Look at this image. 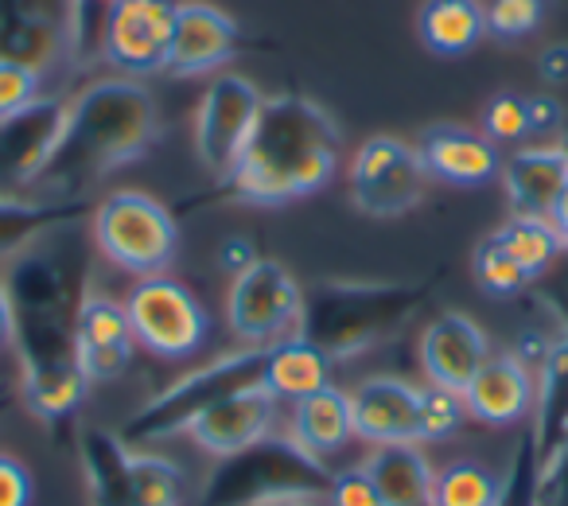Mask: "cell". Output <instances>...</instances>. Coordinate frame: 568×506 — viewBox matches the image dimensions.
<instances>
[{
  "mask_svg": "<svg viewBox=\"0 0 568 506\" xmlns=\"http://www.w3.org/2000/svg\"><path fill=\"white\" fill-rule=\"evenodd\" d=\"M9 402H12V397H9V386H0V413L9 409Z\"/></svg>",
  "mask_w": 568,
  "mask_h": 506,
  "instance_id": "obj_45",
  "label": "cell"
},
{
  "mask_svg": "<svg viewBox=\"0 0 568 506\" xmlns=\"http://www.w3.org/2000/svg\"><path fill=\"white\" fill-rule=\"evenodd\" d=\"M467 417H471V413H467L464 394L444 389V386H425L420 389V405H417V444L452 441V436L464 428Z\"/></svg>",
  "mask_w": 568,
  "mask_h": 506,
  "instance_id": "obj_31",
  "label": "cell"
},
{
  "mask_svg": "<svg viewBox=\"0 0 568 506\" xmlns=\"http://www.w3.org/2000/svg\"><path fill=\"white\" fill-rule=\"evenodd\" d=\"M327 503L332 506H382L378 487L371 483V475L363 467L355 472H339L327 487Z\"/></svg>",
  "mask_w": 568,
  "mask_h": 506,
  "instance_id": "obj_36",
  "label": "cell"
},
{
  "mask_svg": "<svg viewBox=\"0 0 568 506\" xmlns=\"http://www.w3.org/2000/svg\"><path fill=\"white\" fill-rule=\"evenodd\" d=\"M253 262H257V250H253L250 237L234 234V237H226V242L219 245V265L230 273V277H237V273H245Z\"/></svg>",
  "mask_w": 568,
  "mask_h": 506,
  "instance_id": "obj_40",
  "label": "cell"
},
{
  "mask_svg": "<svg viewBox=\"0 0 568 506\" xmlns=\"http://www.w3.org/2000/svg\"><path fill=\"white\" fill-rule=\"evenodd\" d=\"M483 9H487V32L495 36V40L518 43L545 24L549 0H490Z\"/></svg>",
  "mask_w": 568,
  "mask_h": 506,
  "instance_id": "obj_33",
  "label": "cell"
},
{
  "mask_svg": "<svg viewBox=\"0 0 568 506\" xmlns=\"http://www.w3.org/2000/svg\"><path fill=\"white\" fill-rule=\"evenodd\" d=\"M12 301V351L20 397L48 425L71 421L87 402V374L74 355V320L90 293V262L79 237L55 230L12 257L4 277Z\"/></svg>",
  "mask_w": 568,
  "mask_h": 506,
  "instance_id": "obj_1",
  "label": "cell"
},
{
  "mask_svg": "<svg viewBox=\"0 0 568 506\" xmlns=\"http://www.w3.org/2000/svg\"><path fill=\"white\" fill-rule=\"evenodd\" d=\"M67 125L63 98L40 94L32 105L0 118V195L24 199L32 195L36 180L48 168L59 136Z\"/></svg>",
  "mask_w": 568,
  "mask_h": 506,
  "instance_id": "obj_13",
  "label": "cell"
},
{
  "mask_svg": "<svg viewBox=\"0 0 568 506\" xmlns=\"http://www.w3.org/2000/svg\"><path fill=\"white\" fill-rule=\"evenodd\" d=\"M40 87H43V71L20 63V59L0 55V118L32 105L40 98Z\"/></svg>",
  "mask_w": 568,
  "mask_h": 506,
  "instance_id": "obj_35",
  "label": "cell"
},
{
  "mask_svg": "<svg viewBox=\"0 0 568 506\" xmlns=\"http://www.w3.org/2000/svg\"><path fill=\"white\" fill-rule=\"evenodd\" d=\"M557 144H560V149L568 152V118H565V129H560V141H557Z\"/></svg>",
  "mask_w": 568,
  "mask_h": 506,
  "instance_id": "obj_46",
  "label": "cell"
},
{
  "mask_svg": "<svg viewBox=\"0 0 568 506\" xmlns=\"http://www.w3.org/2000/svg\"><path fill=\"white\" fill-rule=\"evenodd\" d=\"M483 136L495 144H514L529 136V113L521 94H495L483 110Z\"/></svg>",
  "mask_w": 568,
  "mask_h": 506,
  "instance_id": "obj_34",
  "label": "cell"
},
{
  "mask_svg": "<svg viewBox=\"0 0 568 506\" xmlns=\"http://www.w3.org/2000/svg\"><path fill=\"white\" fill-rule=\"evenodd\" d=\"M265 355H268V347L230 351V355H219L214 363L183 374V378H175L168 389H160L156 397H149V402L125 421V428H121L118 436L129 448H141V444H156L175 433H187L191 421L211 409V405H219L222 397L237 394V389L261 386Z\"/></svg>",
  "mask_w": 568,
  "mask_h": 506,
  "instance_id": "obj_6",
  "label": "cell"
},
{
  "mask_svg": "<svg viewBox=\"0 0 568 506\" xmlns=\"http://www.w3.org/2000/svg\"><path fill=\"white\" fill-rule=\"evenodd\" d=\"M417 405L420 386L405 378H366L351 389V421H355V436L366 444L382 448V444H409L417 441Z\"/></svg>",
  "mask_w": 568,
  "mask_h": 506,
  "instance_id": "obj_19",
  "label": "cell"
},
{
  "mask_svg": "<svg viewBox=\"0 0 568 506\" xmlns=\"http://www.w3.org/2000/svg\"><path fill=\"white\" fill-rule=\"evenodd\" d=\"M237 51V20L211 0H175L172 51H168V74L195 79V74L222 71Z\"/></svg>",
  "mask_w": 568,
  "mask_h": 506,
  "instance_id": "obj_14",
  "label": "cell"
},
{
  "mask_svg": "<svg viewBox=\"0 0 568 506\" xmlns=\"http://www.w3.org/2000/svg\"><path fill=\"white\" fill-rule=\"evenodd\" d=\"M276 409H281V402L265 386L237 389L206 413H199L187 425V436L211 456H234V452L250 448L261 436L273 433Z\"/></svg>",
  "mask_w": 568,
  "mask_h": 506,
  "instance_id": "obj_17",
  "label": "cell"
},
{
  "mask_svg": "<svg viewBox=\"0 0 568 506\" xmlns=\"http://www.w3.org/2000/svg\"><path fill=\"white\" fill-rule=\"evenodd\" d=\"M526 113H529V133H537V136H560L565 118H568L565 105H560L552 94L526 98Z\"/></svg>",
  "mask_w": 568,
  "mask_h": 506,
  "instance_id": "obj_39",
  "label": "cell"
},
{
  "mask_svg": "<svg viewBox=\"0 0 568 506\" xmlns=\"http://www.w3.org/2000/svg\"><path fill=\"white\" fill-rule=\"evenodd\" d=\"M261 386H265L276 402H301V397L332 386V358L320 347H312L308 340H301V335L281 340L268 347Z\"/></svg>",
  "mask_w": 568,
  "mask_h": 506,
  "instance_id": "obj_24",
  "label": "cell"
},
{
  "mask_svg": "<svg viewBox=\"0 0 568 506\" xmlns=\"http://www.w3.org/2000/svg\"><path fill=\"white\" fill-rule=\"evenodd\" d=\"M79 459L87 475L90 506H136L129 483V444L105 428H82Z\"/></svg>",
  "mask_w": 568,
  "mask_h": 506,
  "instance_id": "obj_25",
  "label": "cell"
},
{
  "mask_svg": "<svg viewBox=\"0 0 568 506\" xmlns=\"http://www.w3.org/2000/svg\"><path fill=\"white\" fill-rule=\"evenodd\" d=\"M363 472L378 487L382 506H436V472L417 441L382 444L371 452Z\"/></svg>",
  "mask_w": 568,
  "mask_h": 506,
  "instance_id": "obj_22",
  "label": "cell"
},
{
  "mask_svg": "<svg viewBox=\"0 0 568 506\" xmlns=\"http://www.w3.org/2000/svg\"><path fill=\"white\" fill-rule=\"evenodd\" d=\"M428 285L402 281H320L304 289L296 335L320 347L327 358H355L378 343L394 340L420 312Z\"/></svg>",
  "mask_w": 568,
  "mask_h": 506,
  "instance_id": "obj_4",
  "label": "cell"
},
{
  "mask_svg": "<svg viewBox=\"0 0 568 506\" xmlns=\"http://www.w3.org/2000/svg\"><path fill=\"white\" fill-rule=\"evenodd\" d=\"M293 436L301 448L312 456H335L343 444L355 436V421H351V394L335 386H324L316 394L293 402Z\"/></svg>",
  "mask_w": 568,
  "mask_h": 506,
  "instance_id": "obj_27",
  "label": "cell"
},
{
  "mask_svg": "<svg viewBox=\"0 0 568 506\" xmlns=\"http://www.w3.org/2000/svg\"><path fill=\"white\" fill-rule=\"evenodd\" d=\"M534 371L514 351H506V355H490L479 366L471 386L464 389V402L475 421H483L490 428H506L518 425L534 409Z\"/></svg>",
  "mask_w": 568,
  "mask_h": 506,
  "instance_id": "obj_20",
  "label": "cell"
},
{
  "mask_svg": "<svg viewBox=\"0 0 568 506\" xmlns=\"http://www.w3.org/2000/svg\"><path fill=\"white\" fill-rule=\"evenodd\" d=\"M339 152V125L324 105L304 94H273L261 105L234 168L219 180V195L250 206L316 195L332 183Z\"/></svg>",
  "mask_w": 568,
  "mask_h": 506,
  "instance_id": "obj_2",
  "label": "cell"
},
{
  "mask_svg": "<svg viewBox=\"0 0 568 506\" xmlns=\"http://www.w3.org/2000/svg\"><path fill=\"white\" fill-rule=\"evenodd\" d=\"M537 74L552 87H565L568 82V43H552L537 55Z\"/></svg>",
  "mask_w": 568,
  "mask_h": 506,
  "instance_id": "obj_41",
  "label": "cell"
},
{
  "mask_svg": "<svg viewBox=\"0 0 568 506\" xmlns=\"http://www.w3.org/2000/svg\"><path fill=\"white\" fill-rule=\"evenodd\" d=\"M549 222L557 226V234H560V242L568 245V188L560 191V199L552 203V211H549Z\"/></svg>",
  "mask_w": 568,
  "mask_h": 506,
  "instance_id": "obj_43",
  "label": "cell"
},
{
  "mask_svg": "<svg viewBox=\"0 0 568 506\" xmlns=\"http://www.w3.org/2000/svg\"><path fill=\"white\" fill-rule=\"evenodd\" d=\"M428 172L420 164L417 144L402 136L378 133L358 144L351 160V203L371 219L409 214L425 199Z\"/></svg>",
  "mask_w": 568,
  "mask_h": 506,
  "instance_id": "obj_10",
  "label": "cell"
},
{
  "mask_svg": "<svg viewBox=\"0 0 568 506\" xmlns=\"http://www.w3.org/2000/svg\"><path fill=\"white\" fill-rule=\"evenodd\" d=\"M417 152L428 180H444L452 188H483L503 172L498 144L464 125H428L417 141Z\"/></svg>",
  "mask_w": 568,
  "mask_h": 506,
  "instance_id": "obj_18",
  "label": "cell"
},
{
  "mask_svg": "<svg viewBox=\"0 0 568 506\" xmlns=\"http://www.w3.org/2000/svg\"><path fill=\"white\" fill-rule=\"evenodd\" d=\"M261 506H316V498H273V503H261Z\"/></svg>",
  "mask_w": 568,
  "mask_h": 506,
  "instance_id": "obj_44",
  "label": "cell"
},
{
  "mask_svg": "<svg viewBox=\"0 0 568 506\" xmlns=\"http://www.w3.org/2000/svg\"><path fill=\"white\" fill-rule=\"evenodd\" d=\"M537 506H568V441L537 472Z\"/></svg>",
  "mask_w": 568,
  "mask_h": 506,
  "instance_id": "obj_37",
  "label": "cell"
},
{
  "mask_svg": "<svg viewBox=\"0 0 568 506\" xmlns=\"http://www.w3.org/2000/svg\"><path fill=\"white\" fill-rule=\"evenodd\" d=\"M436 506H498V479L483 464L459 459L436 475Z\"/></svg>",
  "mask_w": 568,
  "mask_h": 506,
  "instance_id": "obj_30",
  "label": "cell"
},
{
  "mask_svg": "<svg viewBox=\"0 0 568 506\" xmlns=\"http://www.w3.org/2000/svg\"><path fill=\"white\" fill-rule=\"evenodd\" d=\"M503 188L510 214H534L549 219L552 203L568 188V152L560 144H534L518 149L514 156L503 160Z\"/></svg>",
  "mask_w": 568,
  "mask_h": 506,
  "instance_id": "obj_21",
  "label": "cell"
},
{
  "mask_svg": "<svg viewBox=\"0 0 568 506\" xmlns=\"http://www.w3.org/2000/svg\"><path fill=\"white\" fill-rule=\"evenodd\" d=\"M129 483H133L136 506H180L183 503V472L168 456L129 448Z\"/></svg>",
  "mask_w": 568,
  "mask_h": 506,
  "instance_id": "obj_29",
  "label": "cell"
},
{
  "mask_svg": "<svg viewBox=\"0 0 568 506\" xmlns=\"http://www.w3.org/2000/svg\"><path fill=\"white\" fill-rule=\"evenodd\" d=\"M261 105L265 94L245 74H214L195 105V156L206 172L222 180L234 168Z\"/></svg>",
  "mask_w": 568,
  "mask_h": 506,
  "instance_id": "obj_11",
  "label": "cell"
},
{
  "mask_svg": "<svg viewBox=\"0 0 568 506\" xmlns=\"http://www.w3.org/2000/svg\"><path fill=\"white\" fill-rule=\"evenodd\" d=\"M304 289L273 257H257L245 273H237L226 296V324L245 347H273L293 340L301 327Z\"/></svg>",
  "mask_w": 568,
  "mask_h": 506,
  "instance_id": "obj_8",
  "label": "cell"
},
{
  "mask_svg": "<svg viewBox=\"0 0 568 506\" xmlns=\"http://www.w3.org/2000/svg\"><path fill=\"white\" fill-rule=\"evenodd\" d=\"M175 0H113L105 17L102 59L125 79H149L168 67Z\"/></svg>",
  "mask_w": 568,
  "mask_h": 506,
  "instance_id": "obj_12",
  "label": "cell"
},
{
  "mask_svg": "<svg viewBox=\"0 0 568 506\" xmlns=\"http://www.w3.org/2000/svg\"><path fill=\"white\" fill-rule=\"evenodd\" d=\"M0 506H32V475L9 452H0Z\"/></svg>",
  "mask_w": 568,
  "mask_h": 506,
  "instance_id": "obj_38",
  "label": "cell"
},
{
  "mask_svg": "<svg viewBox=\"0 0 568 506\" xmlns=\"http://www.w3.org/2000/svg\"><path fill=\"white\" fill-rule=\"evenodd\" d=\"M471 273H475V281H479L483 293H490V296H518L521 289L534 285V281L521 273V265L498 245L495 234H487L471 250Z\"/></svg>",
  "mask_w": 568,
  "mask_h": 506,
  "instance_id": "obj_32",
  "label": "cell"
},
{
  "mask_svg": "<svg viewBox=\"0 0 568 506\" xmlns=\"http://www.w3.org/2000/svg\"><path fill=\"white\" fill-rule=\"evenodd\" d=\"M335 475L293 436H261L257 444L219 456L195 506H261L273 498H320Z\"/></svg>",
  "mask_w": 568,
  "mask_h": 506,
  "instance_id": "obj_5",
  "label": "cell"
},
{
  "mask_svg": "<svg viewBox=\"0 0 568 506\" xmlns=\"http://www.w3.org/2000/svg\"><path fill=\"white\" fill-rule=\"evenodd\" d=\"M160 136V110L141 79H98L67 102V125L32 199H82L90 183L141 160Z\"/></svg>",
  "mask_w": 568,
  "mask_h": 506,
  "instance_id": "obj_3",
  "label": "cell"
},
{
  "mask_svg": "<svg viewBox=\"0 0 568 506\" xmlns=\"http://www.w3.org/2000/svg\"><path fill=\"white\" fill-rule=\"evenodd\" d=\"M498 237L506 253L521 265L529 281H541L545 273L557 265V257L565 253L557 226L549 219H534V214H510L498 230H490Z\"/></svg>",
  "mask_w": 568,
  "mask_h": 506,
  "instance_id": "obj_28",
  "label": "cell"
},
{
  "mask_svg": "<svg viewBox=\"0 0 568 506\" xmlns=\"http://www.w3.org/2000/svg\"><path fill=\"white\" fill-rule=\"evenodd\" d=\"M110 4H113V0H110Z\"/></svg>",
  "mask_w": 568,
  "mask_h": 506,
  "instance_id": "obj_47",
  "label": "cell"
},
{
  "mask_svg": "<svg viewBox=\"0 0 568 506\" xmlns=\"http://www.w3.org/2000/svg\"><path fill=\"white\" fill-rule=\"evenodd\" d=\"M417 32L433 55H467L487 36V9L483 0H425L417 12Z\"/></svg>",
  "mask_w": 568,
  "mask_h": 506,
  "instance_id": "obj_26",
  "label": "cell"
},
{
  "mask_svg": "<svg viewBox=\"0 0 568 506\" xmlns=\"http://www.w3.org/2000/svg\"><path fill=\"white\" fill-rule=\"evenodd\" d=\"M534 452L537 464L557 456V448L568 441V332L552 343L549 358L537 371L534 389Z\"/></svg>",
  "mask_w": 568,
  "mask_h": 506,
  "instance_id": "obj_23",
  "label": "cell"
},
{
  "mask_svg": "<svg viewBox=\"0 0 568 506\" xmlns=\"http://www.w3.org/2000/svg\"><path fill=\"white\" fill-rule=\"evenodd\" d=\"M90 237L105 262H113L121 273H133L136 281L168 273L180 250V226L172 211L144 191L105 195L90 214Z\"/></svg>",
  "mask_w": 568,
  "mask_h": 506,
  "instance_id": "obj_7",
  "label": "cell"
},
{
  "mask_svg": "<svg viewBox=\"0 0 568 506\" xmlns=\"http://www.w3.org/2000/svg\"><path fill=\"white\" fill-rule=\"evenodd\" d=\"M133 324H129L125 304L90 289L74 320V355L87 374V382H113L133 363Z\"/></svg>",
  "mask_w": 568,
  "mask_h": 506,
  "instance_id": "obj_15",
  "label": "cell"
},
{
  "mask_svg": "<svg viewBox=\"0 0 568 506\" xmlns=\"http://www.w3.org/2000/svg\"><path fill=\"white\" fill-rule=\"evenodd\" d=\"M490 358V340L464 312H440L420 335V366L428 386H444L464 394L479 366Z\"/></svg>",
  "mask_w": 568,
  "mask_h": 506,
  "instance_id": "obj_16",
  "label": "cell"
},
{
  "mask_svg": "<svg viewBox=\"0 0 568 506\" xmlns=\"http://www.w3.org/2000/svg\"><path fill=\"white\" fill-rule=\"evenodd\" d=\"M125 312L133 324V340L156 358H191L211 335V316L199 296L168 273L136 281Z\"/></svg>",
  "mask_w": 568,
  "mask_h": 506,
  "instance_id": "obj_9",
  "label": "cell"
},
{
  "mask_svg": "<svg viewBox=\"0 0 568 506\" xmlns=\"http://www.w3.org/2000/svg\"><path fill=\"white\" fill-rule=\"evenodd\" d=\"M12 347V301H9V285L0 277V351Z\"/></svg>",
  "mask_w": 568,
  "mask_h": 506,
  "instance_id": "obj_42",
  "label": "cell"
}]
</instances>
